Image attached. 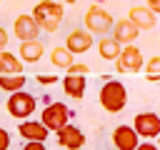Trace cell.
Here are the masks:
<instances>
[{
  "mask_svg": "<svg viewBox=\"0 0 160 150\" xmlns=\"http://www.w3.org/2000/svg\"><path fill=\"white\" fill-rule=\"evenodd\" d=\"M32 18H35V22L40 25V30L55 32V30L60 28L62 18H65V10H62V5H60L58 0H40V2L32 8Z\"/></svg>",
  "mask_w": 160,
  "mask_h": 150,
  "instance_id": "obj_1",
  "label": "cell"
},
{
  "mask_svg": "<svg viewBox=\"0 0 160 150\" xmlns=\"http://www.w3.org/2000/svg\"><path fill=\"white\" fill-rule=\"evenodd\" d=\"M100 105L108 112H120L128 105V90L120 80H105V85L100 88Z\"/></svg>",
  "mask_w": 160,
  "mask_h": 150,
  "instance_id": "obj_2",
  "label": "cell"
},
{
  "mask_svg": "<svg viewBox=\"0 0 160 150\" xmlns=\"http://www.w3.org/2000/svg\"><path fill=\"white\" fill-rule=\"evenodd\" d=\"M112 15L102 8V5H90L88 12H85V30L92 32V35H108L112 30Z\"/></svg>",
  "mask_w": 160,
  "mask_h": 150,
  "instance_id": "obj_3",
  "label": "cell"
},
{
  "mask_svg": "<svg viewBox=\"0 0 160 150\" xmlns=\"http://www.w3.org/2000/svg\"><path fill=\"white\" fill-rule=\"evenodd\" d=\"M40 122H42L50 132H58V130H62V128L70 122V108H68L65 102H50V105L42 108Z\"/></svg>",
  "mask_w": 160,
  "mask_h": 150,
  "instance_id": "obj_4",
  "label": "cell"
},
{
  "mask_svg": "<svg viewBox=\"0 0 160 150\" xmlns=\"http://www.w3.org/2000/svg\"><path fill=\"white\" fill-rule=\"evenodd\" d=\"M35 105H38L35 95H30V92H25V90L10 92V98H8V102H5L8 112H10L12 118H18V120H28V118L35 112Z\"/></svg>",
  "mask_w": 160,
  "mask_h": 150,
  "instance_id": "obj_5",
  "label": "cell"
},
{
  "mask_svg": "<svg viewBox=\"0 0 160 150\" xmlns=\"http://www.w3.org/2000/svg\"><path fill=\"white\" fill-rule=\"evenodd\" d=\"M142 65H145V58H142L138 45H125L120 50L118 60H115V70L118 72H140Z\"/></svg>",
  "mask_w": 160,
  "mask_h": 150,
  "instance_id": "obj_6",
  "label": "cell"
},
{
  "mask_svg": "<svg viewBox=\"0 0 160 150\" xmlns=\"http://www.w3.org/2000/svg\"><path fill=\"white\" fill-rule=\"evenodd\" d=\"M132 128H135V132L140 138L152 140V138L160 135V115H155V112H138L135 120H132Z\"/></svg>",
  "mask_w": 160,
  "mask_h": 150,
  "instance_id": "obj_7",
  "label": "cell"
},
{
  "mask_svg": "<svg viewBox=\"0 0 160 150\" xmlns=\"http://www.w3.org/2000/svg\"><path fill=\"white\" fill-rule=\"evenodd\" d=\"M12 35H15L20 42H25V40H38L40 25L35 22L32 15H18L15 22H12Z\"/></svg>",
  "mask_w": 160,
  "mask_h": 150,
  "instance_id": "obj_8",
  "label": "cell"
},
{
  "mask_svg": "<svg viewBox=\"0 0 160 150\" xmlns=\"http://www.w3.org/2000/svg\"><path fill=\"white\" fill-rule=\"evenodd\" d=\"M112 145L115 150H135L140 145V135L135 132L132 125H118L112 130Z\"/></svg>",
  "mask_w": 160,
  "mask_h": 150,
  "instance_id": "obj_9",
  "label": "cell"
},
{
  "mask_svg": "<svg viewBox=\"0 0 160 150\" xmlns=\"http://www.w3.org/2000/svg\"><path fill=\"white\" fill-rule=\"evenodd\" d=\"M65 48L72 55H82L92 48V32H88L85 28H75L68 38H65Z\"/></svg>",
  "mask_w": 160,
  "mask_h": 150,
  "instance_id": "obj_10",
  "label": "cell"
},
{
  "mask_svg": "<svg viewBox=\"0 0 160 150\" xmlns=\"http://www.w3.org/2000/svg\"><path fill=\"white\" fill-rule=\"evenodd\" d=\"M18 132H20V138H22L25 142H30V140H35V142H45L48 135H50V130H48L40 120H20Z\"/></svg>",
  "mask_w": 160,
  "mask_h": 150,
  "instance_id": "obj_11",
  "label": "cell"
},
{
  "mask_svg": "<svg viewBox=\"0 0 160 150\" xmlns=\"http://www.w3.org/2000/svg\"><path fill=\"white\" fill-rule=\"evenodd\" d=\"M55 135H58V145L65 148V150H80V148L85 145V135H82V130L75 128V125H70V122H68L62 130H58Z\"/></svg>",
  "mask_w": 160,
  "mask_h": 150,
  "instance_id": "obj_12",
  "label": "cell"
},
{
  "mask_svg": "<svg viewBox=\"0 0 160 150\" xmlns=\"http://www.w3.org/2000/svg\"><path fill=\"white\" fill-rule=\"evenodd\" d=\"M128 18L132 20V25H135L138 30H152L155 22H158V15H155L148 5H135V8H130Z\"/></svg>",
  "mask_w": 160,
  "mask_h": 150,
  "instance_id": "obj_13",
  "label": "cell"
},
{
  "mask_svg": "<svg viewBox=\"0 0 160 150\" xmlns=\"http://www.w3.org/2000/svg\"><path fill=\"white\" fill-rule=\"evenodd\" d=\"M138 35H140V30L132 25V20H130V18L115 20V25H112V38H115L122 48H125V45H132Z\"/></svg>",
  "mask_w": 160,
  "mask_h": 150,
  "instance_id": "obj_14",
  "label": "cell"
},
{
  "mask_svg": "<svg viewBox=\"0 0 160 150\" xmlns=\"http://www.w3.org/2000/svg\"><path fill=\"white\" fill-rule=\"evenodd\" d=\"M85 88H88L85 75H65V78H62V90H65V95H70V98H75V100H80V98L85 95Z\"/></svg>",
  "mask_w": 160,
  "mask_h": 150,
  "instance_id": "obj_15",
  "label": "cell"
},
{
  "mask_svg": "<svg viewBox=\"0 0 160 150\" xmlns=\"http://www.w3.org/2000/svg\"><path fill=\"white\" fill-rule=\"evenodd\" d=\"M42 52H45V48L40 40H25V42H20V50H18L22 62H38L42 58Z\"/></svg>",
  "mask_w": 160,
  "mask_h": 150,
  "instance_id": "obj_16",
  "label": "cell"
},
{
  "mask_svg": "<svg viewBox=\"0 0 160 150\" xmlns=\"http://www.w3.org/2000/svg\"><path fill=\"white\" fill-rule=\"evenodd\" d=\"M120 50H122V45H120L112 35H105V38H100V42H98V52H100L102 60H118Z\"/></svg>",
  "mask_w": 160,
  "mask_h": 150,
  "instance_id": "obj_17",
  "label": "cell"
},
{
  "mask_svg": "<svg viewBox=\"0 0 160 150\" xmlns=\"http://www.w3.org/2000/svg\"><path fill=\"white\" fill-rule=\"evenodd\" d=\"M22 72V60L8 50L0 52V75H20Z\"/></svg>",
  "mask_w": 160,
  "mask_h": 150,
  "instance_id": "obj_18",
  "label": "cell"
},
{
  "mask_svg": "<svg viewBox=\"0 0 160 150\" xmlns=\"http://www.w3.org/2000/svg\"><path fill=\"white\" fill-rule=\"evenodd\" d=\"M50 62L55 65V68H62V70H68L75 60H72V52L65 48V45H58V48H52V52H50Z\"/></svg>",
  "mask_w": 160,
  "mask_h": 150,
  "instance_id": "obj_19",
  "label": "cell"
},
{
  "mask_svg": "<svg viewBox=\"0 0 160 150\" xmlns=\"http://www.w3.org/2000/svg\"><path fill=\"white\" fill-rule=\"evenodd\" d=\"M0 90L5 92H18V90H25V75H0Z\"/></svg>",
  "mask_w": 160,
  "mask_h": 150,
  "instance_id": "obj_20",
  "label": "cell"
},
{
  "mask_svg": "<svg viewBox=\"0 0 160 150\" xmlns=\"http://www.w3.org/2000/svg\"><path fill=\"white\" fill-rule=\"evenodd\" d=\"M145 78L150 82H158L160 80V55H152L148 62H145Z\"/></svg>",
  "mask_w": 160,
  "mask_h": 150,
  "instance_id": "obj_21",
  "label": "cell"
},
{
  "mask_svg": "<svg viewBox=\"0 0 160 150\" xmlns=\"http://www.w3.org/2000/svg\"><path fill=\"white\" fill-rule=\"evenodd\" d=\"M88 72H90V68L85 62H72L68 68V75H88Z\"/></svg>",
  "mask_w": 160,
  "mask_h": 150,
  "instance_id": "obj_22",
  "label": "cell"
},
{
  "mask_svg": "<svg viewBox=\"0 0 160 150\" xmlns=\"http://www.w3.org/2000/svg\"><path fill=\"white\" fill-rule=\"evenodd\" d=\"M0 150H10V132L0 128Z\"/></svg>",
  "mask_w": 160,
  "mask_h": 150,
  "instance_id": "obj_23",
  "label": "cell"
},
{
  "mask_svg": "<svg viewBox=\"0 0 160 150\" xmlns=\"http://www.w3.org/2000/svg\"><path fill=\"white\" fill-rule=\"evenodd\" d=\"M35 80H38L40 85H55V82H58V75H38Z\"/></svg>",
  "mask_w": 160,
  "mask_h": 150,
  "instance_id": "obj_24",
  "label": "cell"
},
{
  "mask_svg": "<svg viewBox=\"0 0 160 150\" xmlns=\"http://www.w3.org/2000/svg\"><path fill=\"white\" fill-rule=\"evenodd\" d=\"M22 150H48V148H45V142H35V140H30V142H25Z\"/></svg>",
  "mask_w": 160,
  "mask_h": 150,
  "instance_id": "obj_25",
  "label": "cell"
},
{
  "mask_svg": "<svg viewBox=\"0 0 160 150\" xmlns=\"http://www.w3.org/2000/svg\"><path fill=\"white\" fill-rule=\"evenodd\" d=\"M145 5H148L155 15H160V0H145Z\"/></svg>",
  "mask_w": 160,
  "mask_h": 150,
  "instance_id": "obj_26",
  "label": "cell"
},
{
  "mask_svg": "<svg viewBox=\"0 0 160 150\" xmlns=\"http://www.w3.org/2000/svg\"><path fill=\"white\" fill-rule=\"evenodd\" d=\"M135 150H158V145H155V142H150V140H145V142H140Z\"/></svg>",
  "mask_w": 160,
  "mask_h": 150,
  "instance_id": "obj_27",
  "label": "cell"
},
{
  "mask_svg": "<svg viewBox=\"0 0 160 150\" xmlns=\"http://www.w3.org/2000/svg\"><path fill=\"white\" fill-rule=\"evenodd\" d=\"M5 45H8V30H5V28H0V52L5 50Z\"/></svg>",
  "mask_w": 160,
  "mask_h": 150,
  "instance_id": "obj_28",
  "label": "cell"
},
{
  "mask_svg": "<svg viewBox=\"0 0 160 150\" xmlns=\"http://www.w3.org/2000/svg\"><path fill=\"white\" fill-rule=\"evenodd\" d=\"M95 2H98V5H100V2H102V0H95Z\"/></svg>",
  "mask_w": 160,
  "mask_h": 150,
  "instance_id": "obj_29",
  "label": "cell"
},
{
  "mask_svg": "<svg viewBox=\"0 0 160 150\" xmlns=\"http://www.w3.org/2000/svg\"><path fill=\"white\" fill-rule=\"evenodd\" d=\"M112 150H115V148H112Z\"/></svg>",
  "mask_w": 160,
  "mask_h": 150,
  "instance_id": "obj_30",
  "label": "cell"
}]
</instances>
